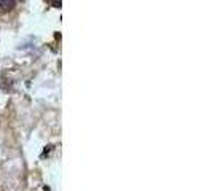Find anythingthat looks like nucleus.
Listing matches in <instances>:
<instances>
[{"mask_svg":"<svg viewBox=\"0 0 212 191\" xmlns=\"http://www.w3.org/2000/svg\"><path fill=\"white\" fill-rule=\"evenodd\" d=\"M13 7H14L13 0H0V13H7L13 10Z\"/></svg>","mask_w":212,"mask_h":191,"instance_id":"f257e3e1","label":"nucleus"},{"mask_svg":"<svg viewBox=\"0 0 212 191\" xmlns=\"http://www.w3.org/2000/svg\"><path fill=\"white\" fill-rule=\"evenodd\" d=\"M51 150H53V145H48V147L45 148V151H43V154H48V153H49Z\"/></svg>","mask_w":212,"mask_h":191,"instance_id":"f03ea898","label":"nucleus"},{"mask_svg":"<svg viewBox=\"0 0 212 191\" xmlns=\"http://www.w3.org/2000/svg\"><path fill=\"white\" fill-rule=\"evenodd\" d=\"M51 5H53V7H56V8H59V7H61V2H59V3H58V2H53Z\"/></svg>","mask_w":212,"mask_h":191,"instance_id":"7ed1b4c3","label":"nucleus"}]
</instances>
